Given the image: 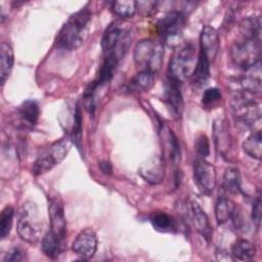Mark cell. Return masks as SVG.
Masks as SVG:
<instances>
[{
  "label": "cell",
  "instance_id": "6da1fadb",
  "mask_svg": "<svg viewBox=\"0 0 262 262\" xmlns=\"http://www.w3.org/2000/svg\"><path fill=\"white\" fill-rule=\"evenodd\" d=\"M90 21L91 11L87 6L72 14L62 25L56 36V47L63 51L78 49L87 38Z\"/></svg>",
  "mask_w": 262,
  "mask_h": 262
},
{
  "label": "cell",
  "instance_id": "7a4b0ae2",
  "mask_svg": "<svg viewBox=\"0 0 262 262\" xmlns=\"http://www.w3.org/2000/svg\"><path fill=\"white\" fill-rule=\"evenodd\" d=\"M130 43V32L122 28L118 23H113L105 30L101 40L103 56L112 57L120 62L126 54Z\"/></svg>",
  "mask_w": 262,
  "mask_h": 262
},
{
  "label": "cell",
  "instance_id": "3957f363",
  "mask_svg": "<svg viewBox=\"0 0 262 262\" xmlns=\"http://www.w3.org/2000/svg\"><path fill=\"white\" fill-rule=\"evenodd\" d=\"M72 145L73 141L70 137H67L47 146L38 155L36 161L34 162L32 173L35 176H39L53 169L64 160Z\"/></svg>",
  "mask_w": 262,
  "mask_h": 262
},
{
  "label": "cell",
  "instance_id": "277c9868",
  "mask_svg": "<svg viewBox=\"0 0 262 262\" xmlns=\"http://www.w3.org/2000/svg\"><path fill=\"white\" fill-rule=\"evenodd\" d=\"M43 223L35 203L27 202L19 210L17 233L19 237L30 244L37 243L42 234Z\"/></svg>",
  "mask_w": 262,
  "mask_h": 262
},
{
  "label": "cell",
  "instance_id": "5b68a950",
  "mask_svg": "<svg viewBox=\"0 0 262 262\" xmlns=\"http://www.w3.org/2000/svg\"><path fill=\"white\" fill-rule=\"evenodd\" d=\"M133 57L141 71H149L156 74L163 63L164 47L161 43L151 39H143L135 45Z\"/></svg>",
  "mask_w": 262,
  "mask_h": 262
},
{
  "label": "cell",
  "instance_id": "8992f818",
  "mask_svg": "<svg viewBox=\"0 0 262 262\" xmlns=\"http://www.w3.org/2000/svg\"><path fill=\"white\" fill-rule=\"evenodd\" d=\"M253 96L252 94L239 91L231 101L235 122L247 128L254 126L261 118V104Z\"/></svg>",
  "mask_w": 262,
  "mask_h": 262
},
{
  "label": "cell",
  "instance_id": "52a82bcc",
  "mask_svg": "<svg viewBox=\"0 0 262 262\" xmlns=\"http://www.w3.org/2000/svg\"><path fill=\"white\" fill-rule=\"evenodd\" d=\"M231 59L235 66L247 70L260 62L261 39L241 38L236 40L230 49Z\"/></svg>",
  "mask_w": 262,
  "mask_h": 262
},
{
  "label": "cell",
  "instance_id": "ba28073f",
  "mask_svg": "<svg viewBox=\"0 0 262 262\" xmlns=\"http://www.w3.org/2000/svg\"><path fill=\"white\" fill-rule=\"evenodd\" d=\"M195 63L194 47L191 44H186L171 58L168 67V77L182 83L191 77Z\"/></svg>",
  "mask_w": 262,
  "mask_h": 262
},
{
  "label": "cell",
  "instance_id": "9c48e42d",
  "mask_svg": "<svg viewBox=\"0 0 262 262\" xmlns=\"http://www.w3.org/2000/svg\"><path fill=\"white\" fill-rule=\"evenodd\" d=\"M185 26V13L182 10H173L158 20L157 31L166 43L172 44L180 38Z\"/></svg>",
  "mask_w": 262,
  "mask_h": 262
},
{
  "label": "cell",
  "instance_id": "30bf717a",
  "mask_svg": "<svg viewBox=\"0 0 262 262\" xmlns=\"http://www.w3.org/2000/svg\"><path fill=\"white\" fill-rule=\"evenodd\" d=\"M193 180L199 190L205 195H211L216 187L215 167L205 159L193 161Z\"/></svg>",
  "mask_w": 262,
  "mask_h": 262
},
{
  "label": "cell",
  "instance_id": "8fae6325",
  "mask_svg": "<svg viewBox=\"0 0 262 262\" xmlns=\"http://www.w3.org/2000/svg\"><path fill=\"white\" fill-rule=\"evenodd\" d=\"M180 85L181 83L168 77L164 90V100L167 105V110L175 120L181 119L183 113L184 103Z\"/></svg>",
  "mask_w": 262,
  "mask_h": 262
},
{
  "label": "cell",
  "instance_id": "7c38bea8",
  "mask_svg": "<svg viewBox=\"0 0 262 262\" xmlns=\"http://www.w3.org/2000/svg\"><path fill=\"white\" fill-rule=\"evenodd\" d=\"M165 161L161 156H151L146 159L139 167V176L147 183L157 185L165 178Z\"/></svg>",
  "mask_w": 262,
  "mask_h": 262
},
{
  "label": "cell",
  "instance_id": "4fadbf2b",
  "mask_svg": "<svg viewBox=\"0 0 262 262\" xmlns=\"http://www.w3.org/2000/svg\"><path fill=\"white\" fill-rule=\"evenodd\" d=\"M48 215L50 220V230L60 239L66 242L67 220L64 216L63 204L59 196H50L48 205Z\"/></svg>",
  "mask_w": 262,
  "mask_h": 262
},
{
  "label": "cell",
  "instance_id": "5bb4252c",
  "mask_svg": "<svg viewBox=\"0 0 262 262\" xmlns=\"http://www.w3.org/2000/svg\"><path fill=\"white\" fill-rule=\"evenodd\" d=\"M72 249L81 259H91L97 250L96 233L89 228L82 230L73 242Z\"/></svg>",
  "mask_w": 262,
  "mask_h": 262
},
{
  "label": "cell",
  "instance_id": "9a60e30c",
  "mask_svg": "<svg viewBox=\"0 0 262 262\" xmlns=\"http://www.w3.org/2000/svg\"><path fill=\"white\" fill-rule=\"evenodd\" d=\"M220 48V41L217 31L211 26H205L200 35V50L205 53L210 62H212Z\"/></svg>",
  "mask_w": 262,
  "mask_h": 262
},
{
  "label": "cell",
  "instance_id": "2e32d148",
  "mask_svg": "<svg viewBox=\"0 0 262 262\" xmlns=\"http://www.w3.org/2000/svg\"><path fill=\"white\" fill-rule=\"evenodd\" d=\"M243 92L256 95L261 92V66L260 62L245 70V74L241 78Z\"/></svg>",
  "mask_w": 262,
  "mask_h": 262
},
{
  "label": "cell",
  "instance_id": "e0dca14e",
  "mask_svg": "<svg viewBox=\"0 0 262 262\" xmlns=\"http://www.w3.org/2000/svg\"><path fill=\"white\" fill-rule=\"evenodd\" d=\"M210 64L211 62L208 57L200 50L194 70L190 77L194 89H201L208 83L210 78Z\"/></svg>",
  "mask_w": 262,
  "mask_h": 262
},
{
  "label": "cell",
  "instance_id": "ac0fdd59",
  "mask_svg": "<svg viewBox=\"0 0 262 262\" xmlns=\"http://www.w3.org/2000/svg\"><path fill=\"white\" fill-rule=\"evenodd\" d=\"M190 212L194 228L205 238L210 239L212 237V227L207 214L194 201L190 202Z\"/></svg>",
  "mask_w": 262,
  "mask_h": 262
},
{
  "label": "cell",
  "instance_id": "d6986e66",
  "mask_svg": "<svg viewBox=\"0 0 262 262\" xmlns=\"http://www.w3.org/2000/svg\"><path fill=\"white\" fill-rule=\"evenodd\" d=\"M213 136L216 149L222 157H225L231 147V139L227 130V126L223 120H216L214 122Z\"/></svg>",
  "mask_w": 262,
  "mask_h": 262
},
{
  "label": "cell",
  "instance_id": "ffe728a7",
  "mask_svg": "<svg viewBox=\"0 0 262 262\" xmlns=\"http://www.w3.org/2000/svg\"><path fill=\"white\" fill-rule=\"evenodd\" d=\"M71 123L68 125L70 138L78 149L81 148L82 141V115L79 103H76L73 108L69 111Z\"/></svg>",
  "mask_w": 262,
  "mask_h": 262
},
{
  "label": "cell",
  "instance_id": "44dd1931",
  "mask_svg": "<svg viewBox=\"0 0 262 262\" xmlns=\"http://www.w3.org/2000/svg\"><path fill=\"white\" fill-rule=\"evenodd\" d=\"M13 61L14 55L11 45L7 42H2L0 45V77L2 85L10 76L13 68Z\"/></svg>",
  "mask_w": 262,
  "mask_h": 262
},
{
  "label": "cell",
  "instance_id": "7402d4cb",
  "mask_svg": "<svg viewBox=\"0 0 262 262\" xmlns=\"http://www.w3.org/2000/svg\"><path fill=\"white\" fill-rule=\"evenodd\" d=\"M235 204L225 195H219L215 204V217L218 224L229 221L235 212Z\"/></svg>",
  "mask_w": 262,
  "mask_h": 262
},
{
  "label": "cell",
  "instance_id": "603a6c76",
  "mask_svg": "<svg viewBox=\"0 0 262 262\" xmlns=\"http://www.w3.org/2000/svg\"><path fill=\"white\" fill-rule=\"evenodd\" d=\"M64 241L60 239L56 234H54L51 230L47 231L42 238V251L49 258H56L61 253L63 249Z\"/></svg>",
  "mask_w": 262,
  "mask_h": 262
},
{
  "label": "cell",
  "instance_id": "cb8c5ba5",
  "mask_svg": "<svg viewBox=\"0 0 262 262\" xmlns=\"http://www.w3.org/2000/svg\"><path fill=\"white\" fill-rule=\"evenodd\" d=\"M256 255V247L247 239H237L231 248V256L237 261H250Z\"/></svg>",
  "mask_w": 262,
  "mask_h": 262
},
{
  "label": "cell",
  "instance_id": "d4e9b609",
  "mask_svg": "<svg viewBox=\"0 0 262 262\" xmlns=\"http://www.w3.org/2000/svg\"><path fill=\"white\" fill-rule=\"evenodd\" d=\"M18 115L20 120L25 124L29 126L36 125L40 115V110L37 101L33 99L25 100L18 107Z\"/></svg>",
  "mask_w": 262,
  "mask_h": 262
},
{
  "label": "cell",
  "instance_id": "484cf974",
  "mask_svg": "<svg viewBox=\"0 0 262 262\" xmlns=\"http://www.w3.org/2000/svg\"><path fill=\"white\" fill-rule=\"evenodd\" d=\"M242 181H241V174L237 168L235 167H228L224 174L222 180V187L223 189L231 194H237L242 191Z\"/></svg>",
  "mask_w": 262,
  "mask_h": 262
},
{
  "label": "cell",
  "instance_id": "4316f807",
  "mask_svg": "<svg viewBox=\"0 0 262 262\" xmlns=\"http://www.w3.org/2000/svg\"><path fill=\"white\" fill-rule=\"evenodd\" d=\"M102 86L98 84L97 81H93L85 88L82 100H83V106L84 108L91 115L94 114L98 100H99V89Z\"/></svg>",
  "mask_w": 262,
  "mask_h": 262
},
{
  "label": "cell",
  "instance_id": "83f0119b",
  "mask_svg": "<svg viewBox=\"0 0 262 262\" xmlns=\"http://www.w3.org/2000/svg\"><path fill=\"white\" fill-rule=\"evenodd\" d=\"M155 84V74L149 71L138 72L129 82V89L132 91H148Z\"/></svg>",
  "mask_w": 262,
  "mask_h": 262
},
{
  "label": "cell",
  "instance_id": "f1b7e54d",
  "mask_svg": "<svg viewBox=\"0 0 262 262\" xmlns=\"http://www.w3.org/2000/svg\"><path fill=\"white\" fill-rule=\"evenodd\" d=\"M242 38L261 39V19L260 16H250L239 24Z\"/></svg>",
  "mask_w": 262,
  "mask_h": 262
},
{
  "label": "cell",
  "instance_id": "f546056e",
  "mask_svg": "<svg viewBox=\"0 0 262 262\" xmlns=\"http://www.w3.org/2000/svg\"><path fill=\"white\" fill-rule=\"evenodd\" d=\"M261 131L257 130L251 133L243 142L244 151L251 158L260 160L262 157V142Z\"/></svg>",
  "mask_w": 262,
  "mask_h": 262
},
{
  "label": "cell",
  "instance_id": "4dcf8cb0",
  "mask_svg": "<svg viewBox=\"0 0 262 262\" xmlns=\"http://www.w3.org/2000/svg\"><path fill=\"white\" fill-rule=\"evenodd\" d=\"M112 9L118 16L122 18L132 17L137 10V2L134 0H120L115 1Z\"/></svg>",
  "mask_w": 262,
  "mask_h": 262
},
{
  "label": "cell",
  "instance_id": "1f68e13d",
  "mask_svg": "<svg viewBox=\"0 0 262 262\" xmlns=\"http://www.w3.org/2000/svg\"><path fill=\"white\" fill-rule=\"evenodd\" d=\"M13 215L14 211L13 208L10 206L5 207L0 216V236L1 238H5L11 230L12 222H13Z\"/></svg>",
  "mask_w": 262,
  "mask_h": 262
},
{
  "label": "cell",
  "instance_id": "d6a6232c",
  "mask_svg": "<svg viewBox=\"0 0 262 262\" xmlns=\"http://www.w3.org/2000/svg\"><path fill=\"white\" fill-rule=\"evenodd\" d=\"M150 223L155 229L159 231H166L171 229L173 225L172 218L164 212H155L150 216Z\"/></svg>",
  "mask_w": 262,
  "mask_h": 262
},
{
  "label": "cell",
  "instance_id": "836d02e7",
  "mask_svg": "<svg viewBox=\"0 0 262 262\" xmlns=\"http://www.w3.org/2000/svg\"><path fill=\"white\" fill-rule=\"evenodd\" d=\"M221 98H222V95L218 88L216 87L207 88L202 95V104L204 108L210 110L215 107L221 101Z\"/></svg>",
  "mask_w": 262,
  "mask_h": 262
},
{
  "label": "cell",
  "instance_id": "e575fe53",
  "mask_svg": "<svg viewBox=\"0 0 262 262\" xmlns=\"http://www.w3.org/2000/svg\"><path fill=\"white\" fill-rule=\"evenodd\" d=\"M168 132L165 134V138L167 140V145L170 154V158L174 163H177L180 160V145L175 134L168 128Z\"/></svg>",
  "mask_w": 262,
  "mask_h": 262
},
{
  "label": "cell",
  "instance_id": "d590c367",
  "mask_svg": "<svg viewBox=\"0 0 262 262\" xmlns=\"http://www.w3.org/2000/svg\"><path fill=\"white\" fill-rule=\"evenodd\" d=\"M194 148L198 154V158L206 159L210 154L209 139L205 134H201L194 141Z\"/></svg>",
  "mask_w": 262,
  "mask_h": 262
},
{
  "label": "cell",
  "instance_id": "8d00e7d4",
  "mask_svg": "<svg viewBox=\"0 0 262 262\" xmlns=\"http://www.w3.org/2000/svg\"><path fill=\"white\" fill-rule=\"evenodd\" d=\"M261 212H262L261 198H260V195H258L256 198V200L254 201L253 208H252V220L257 226H259L260 222H261Z\"/></svg>",
  "mask_w": 262,
  "mask_h": 262
},
{
  "label": "cell",
  "instance_id": "74e56055",
  "mask_svg": "<svg viewBox=\"0 0 262 262\" xmlns=\"http://www.w3.org/2000/svg\"><path fill=\"white\" fill-rule=\"evenodd\" d=\"M23 260V253L18 248H13L4 257V262H19Z\"/></svg>",
  "mask_w": 262,
  "mask_h": 262
},
{
  "label": "cell",
  "instance_id": "f35d334b",
  "mask_svg": "<svg viewBox=\"0 0 262 262\" xmlns=\"http://www.w3.org/2000/svg\"><path fill=\"white\" fill-rule=\"evenodd\" d=\"M99 168L101 170V172H103L104 174H107V175H111L112 174V166L108 162L106 161H101L99 163Z\"/></svg>",
  "mask_w": 262,
  "mask_h": 262
}]
</instances>
